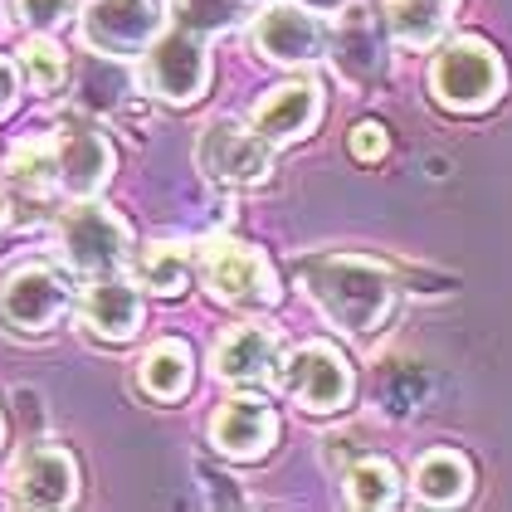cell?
I'll list each match as a JSON object with an SVG mask.
<instances>
[{
    "label": "cell",
    "mask_w": 512,
    "mask_h": 512,
    "mask_svg": "<svg viewBox=\"0 0 512 512\" xmlns=\"http://www.w3.org/2000/svg\"><path fill=\"white\" fill-rule=\"evenodd\" d=\"M5 171H10L20 186H30V191H59L49 137H40V142H20V147L10 152V166H5Z\"/></svg>",
    "instance_id": "cell-24"
},
{
    "label": "cell",
    "mask_w": 512,
    "mask_h": 512,
    "mask_svg": "<svg viewBox=\"0 0 512 512\" xmlns=\"http://www.w3.org/2000/svg\"><path fill=\"white\" fill-rule=\"evenodd\" d=\"M454 5H459V0H386V20H391V30L400 44L430 49V44L444 35Z\"/></svg>",
    "instance_id": "cell-20"
},
{
    "label": "cell",
    "mask_w": 512,
    "mask_h": 512,
    "mask_svg": "<svg viewBox=\"0 0 512 512\" xmlns=\"http://www.w3.org/2000/svg\"><path fill=\"white\" fill-rule=\"evenodd\" d=\"M283 386H288V395L308 415H332V410H342L352 400V366H347V356L337 352V347L308 342V347H298V352L288 356Z\"/></svg>",
    "instance_id": "cell-9"
},
{
    "label": "cell",
    "mask_w": 512,
    "mask_h": 512,
    "mask_svg": "<svg viewBox=\"0 0 512 512\" xmlns=\"http://www.w3.org/2000/svg\"><path fill=\"white\" fill-rule=\"evenodd\" d=\"M137 381L152 400H181L191 391V347L176 342V337L147 347V356L137 361Z\"/></svg>",
    "instance_id": "cell-19"
},
{
    "label": "cell",
    "mask_w": 512,
    "mask_h": 512,
    "mask_svg": "<svg viewBox=\"0 0 512 512\" xmlns=\"http://www.w3.org/2000/svg\"><path fill=\"white\" fill-rule=\"evenodd\" d=\"M15 98H20V64L0 59V118L15 108Z\"/></svg>",
    "instance_id": "cell-27"
},
{
    "label": "cell",
    "mask_w": 512,
    "mask_h": 512,
    "mask_svg": "<svg viewBox=\"0 0 512 512\" xmlns=\"http://www.w3.org/2000/svg\"><path fill=\"white\" fill-rule=\"evenodd\" d=\"M10 493L25 508H69L74 493H79V464H74V454L59 449V444L25 449L15 459V473H10Z\"/></svg>",
    "instance_id": "cell-11"
},
{
    "label": "cell",
    "mask_w": 512,
    "mask_h": 512,
    "mask_svg": "<svg viewBox=\"0 0 512 512\" xmlns=\"http://www.w3.org/2000/svg\"><path fill=\"white\" fill-rule=\"evenodd\" d=\"M473 469L459 449H430L420 464H415V498L430 503V508H454L469 498Z\"/></svg>",
    "instance_id": "cell-18"
},
{
    "label": "cell",
    "mask_w": 512,
    "mask_h": 512,
    "mask_svg": "<svg viewBox=\"0 0 512 512\" xmlns=\"http://www.w3.org/2000/svg\"><path fill=\"white\" fill-rule=\"evenodd\" d=\"M147 83L152 93L166 103H196L210 83V59H205V44L191 30H171L147 49Z\"/></svg>",
    "instance_id": "cell-10"
},
{
    "label": "cell",
    "mask_w": 512,
    "mask_h": 512,
    "mask_svg": "<svg viewBox=\"0 0 512 512\" xmlns=\"http://www.w3.org/2000/svg\"><path fill=\"white\" fill-rule=\"evenodd\" d=\"M298 5H308V10H337V5H347V0H298Z\"/></svg>",
    "instance_id": "cell-28"
},
{
    "label": "cell",
    "mask_w": 512,
    "mask_h": 512,
    "mask_svg": "<svg viewBox=\"0 0 512 512\" xmlns=\"http://www.w3.org/2000/svg\"><path fill=\"white\" fill-rule=\"evenodd\" d=\"M69 308H74V288L49 264H25L0 283V317L15 332H49L69 317Z\"/></svg>",
    "instance_id": "cell-8"
},
{
    "label": "cell",
    "mask_w": 512,
    "mask_h": 512,
    "mask_svg": "<svg viewBox=\"0 0 512 512\" xmlns=\"http://www.w3.org/2000/svg\"><path fill=\"white\" fill-rule=\"evenodd\" d=\"M347 498H352V508H395L400 503V478L386 459H361L352 473H347Z\"/></svg>",
    "instance_id": "cell-22"
},
{
    "label": "cell",
    "mask_w": 512,
    "mask_h": 512,
    "mask_svg": "<svg viewBox=\"0 0 512 512\" xmlns=\"http://www.w3.org/2000/svg\"><path fill=\"white\" fill-rule=\"evenodd\" d=\"M254 44L274 64H313L322 54V25L308 5H269L254 20Z\"/></svg>",
    "instance_id": "cell-14"
},
{
    "label": "cell",
    "mask_w": 512,
    "mask_h": 512,
    "mask_svg": "<svg viewBox=\"0 0 512 512\" xmlns=\"http://www.w3.org/2000/svg\"><path fill=\"white\" fill-rule=\"evenodd\" d=\"M196 166L220 186H259L274 171V142L254 127H239L235 118H215L196 142Z\"/></svg>",
    "instance_id": "cell-6"
},
{
    "label": "cell",
    "mask_w": 512,
    "mask_h": 512,
    "mask_svg": "<svg viewBox=\"0 0 512 512\" xmlns=\"http://www.w3.org/2000/svg\"><path fill=\"white\" fill-rule=\"evenodd\" d=\"M49 147H54V176H59V191L64 196H98L108 181H113V142L103 137L98 122L79 118V113H64L49 132Z\"/></svg>",
    "instance_id": "cell-5"
},
{
    "label": "cell",
    "mask_w": 512,
    "mask_h": 512,
    "mask_svg": "<svg viewBox=\"0 0 512 512\" xmlns=\"http://www.w3.org/2000/svg\"><path fill=\"white\" fill-rule=\"evenodd\" d=\"M332 64L352 88L386 79V44H381L376 15L366 5H347L342 10V20L332 30Z\"/></svg>",
    "instance_id": "cell-13"
},
{
    "label": "cell",
    "mask_w": 512,
    "mask_h": 512,
    "mask_svg": "<svg viewBox=\"0 0 512 512\" xmlns=\"http://www.w3.org/2000/svg\"><path fill=\"white\" fill-rule=\"evenodd\" d=\"M137 283L152 288V293H161V298L186 293V283H191L186 249H181V244H147V249L137 254Z\"/></svg>",
    "instance_id": "cell-21"
},
{
    "label": "cell",
    "mask_w": 512,
    "mask_h": 512,
    "mask_svg": "<svg viewBox=\"0 0 512 512\" xmlns=\"http://www.w3.org/2000/svg\"><path fill=\"white\" fill-rule=\"evenodd\" d=\"M64 74H69V64H64V49L54 40L35 35V40L20 49V79H25L30 93H54L64 83Z\"/></svg>",
    "instance_id": "cell-23"
},
{
    "label": "cell",
    "mask_w": 512,
    "mask_h": 512,
    "mask_svg": "<svg viewBox=\"0 0 512 512\" xmlns=\"http://www.w3.org/2000/svg\"><path fill=\"white\" fill-rule=\"evenodd\" d=\"M83 44L108 59H137L161 40L157 0H88L79 15Z\"/></svg>",
    "instance_id": "cell-7"
},
{
    "label": "cell",
    "mask_w": 512,
    "mask_h": 512,
    "mask_svg": "<svg viewBox=\"0 0 512 512\" xmlns=\"http://www.w3.org/2000/svg\"><path fill=\"white\" fill-rule=\"evenodd\" d=\"M430 88L454 113H483L503 98V59L483 40H454L434 54Z\"/></svg>",
    "instance_id": "cell-3"
},
{
    "label": "cell",
    "mask_w": 512,
    "mask_h": 512,
    "mask_svg": "<svg viewBox=\"0 0 512 512\" xmlns=\"http://www.w3.org/2000/svg\"><path fill=\"white\" fill-rule=\"evenodd\" d=\"M79 313H83V327H88L93 337L127 342V337H137V327H142V298H137V288L122 283L118 274H103L83 288Z\"/></svg>",
    "instance_id": "cell-16"
},
{
    "label": "cell",
    "mask_w": 512,
    "mask_h": 512,
    "mask_svg": "<svg viewBox=\"0 0 512 512\" xmlns=\"http://www.w3.org/2000/svg\"><path fill=\"white\" fill-rule=\"evenodd\" d=\"M274 371H278V337L274 327H264V322L230 327L215 342V376L230 381V386H264V381H274Z\"/></svg>",
    "instance_id": "cell-15"
},
{
    "label": "cell",
    "mask_w": 512,
    "mask_h": 512,
    "mask_svg": "<svg viewBox=\"0 0 512 512\" xmlns=\"http://www.w3.org/2000/svg\"><path fill=\"white\" fill-rule=\"evenodd\" d=\"M386 147H391V137H386L381 122H356L352 127V157L356 161H381Z\"/></svg>",
    "instance_id": "cell-26"
},
{
    "label": "cell",
    "mask_w": 512,
    "mask_h": 512,
    "mask_svg": "<svg viewBox=\"0 0 512 512\" xmlns=\"http://www.w3.org/2000/svg\"><path fill=\"white\" fill-rule=\"evenodd\" d=\"M59 244H64L69 264L93 278L118 274L122 264L132 259V230H127V220H122L118 210L98 205L93 196L74 200L59 215Z\"/></svg>",
    "instance_id": "cell-2"
},
{
    "label": "cell",
    "mask_w": 512,
    "mask_h": 512,
    "mask_svg": "<svg viewBox=\"0 0 512 512\" xmlns=\"http://www.w3.org/2000/svg\"><path fill=\"white\" fill-rule=\"evenodd\" d=\"M200 274H205V288L225 303V308H239V313H254V308H269L278 298V278L274 264L239 244V239H205L200 244Z\"/></svg>",
    "instance_id": "cell-4"
},
{
    "label": "cell",
    "mask_w": 512,
    "mask_h": 512,
    "mask_svg": "<svg viewBox=\"0 0 512 512\" xmlns=\"http://www.w3.org/2000/svg\"><path fill=\"white\" fill-rule=\"evenodd\" d=\"M298 278H303L308 298L317 303V313L352 337L381 332L395 308L391 274L376 259H361V254H313V259H303Z\"/></svg>",
    "instance_id": "cell-1"
},
{
    "label": "cell",
    "mask_w": 512,
    "mask_h": 512,
    "mask_svg": "<svg viewBox=\"0 0 512 512\" xmlns=\"http://www.w3.org/2000/svg\"><path fill=\"white\" fill-rule=\"evenodd\" d=\"M274 439H278V415L259 395L225 400V405L215 410V420H210V444H215L225 459H239V464L264 459V454L274 449Z\"/></svg>",
    "instance_id": "cell-12"
},
{
    "label": "cell",
    "mask_w": 512,
    "mask_h": 512,
    "mask_svg": "<svg viewBox=\"0 0 512 512\" xmlns=\"http://www.w3.org/2000/svg\"><path fill=\"white\" fill-rule=\"evenodd\" d=\"M0 230H5V200H0Z\"/></svg>",
    "instance_id": "cell-29"
},
{
    "label": "cell",
    "mask_w": 512,
    "mask_h": 512,
    "mask_svg": "<svg viewBox=\"0 0 512 512\" xmlns=\"http://www.w3.org/2000/svg\"><path fill=\"white\" fill-rule=\"evenodd\" d=\"M0 444H5V415H0Z\"/></svg>",
    "instance_id": "cell-30"
},
{
    "label": "cell",
    "mask_w": 512,
    "mask_h": 512,
    "mask_svg": "<svg viewBox=\"0 0 512 512\" xmlns=\"http://www.w3.org/2000/svg\"><path fill=\"white\" fill-rule=\"evenodd\" d=\"M322 118V93H317V83H283L274 88L259 108H254V127L283 147V142H298V137H308Z\"/></svg>",
    "instance_id": "cell-17"
},
{
    "label": "cell",
    "mask_w": 512,
    "mask_h": 512,
    "mask_svg": "<svg viewBox=\"0 0 512 512\" xmlns=\"http://www.w3.org/2000/svg\"><path fill=\"white\" fill-rule=\"evenodd\" d=\"M74 5L79 0H15V20L25 30H35V35H49V30H59L74 15Z\"/></svg>",
    "instance_id": "cell-25"
}]
</instances>
